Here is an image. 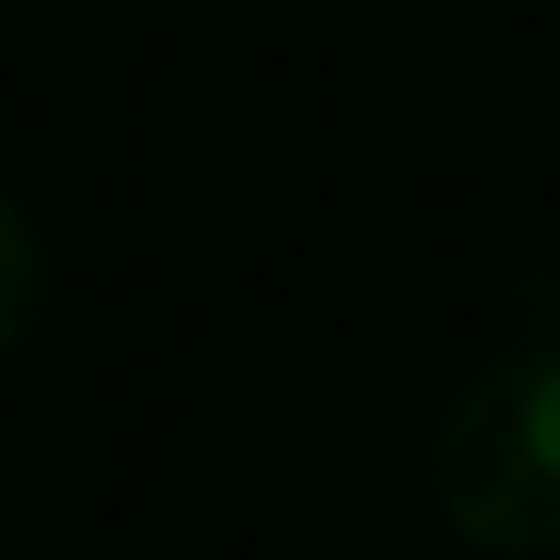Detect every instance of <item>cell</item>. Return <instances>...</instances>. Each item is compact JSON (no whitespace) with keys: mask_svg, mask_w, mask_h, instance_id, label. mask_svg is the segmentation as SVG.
Wrapping results in <instances>:
<instances>
[{"mask_svg":"<svg viewBox=\"0 0 560 560\" xmlns=\"http://www.w3.org/2000/svg\"><path fill=\"white\" fill-rule=\"evenodd\" d=\"M429 494L470 552L560 560V338H511L454 387L429 438Z\"/></svg>","mask_w":560,"mask_h":560,"instance_id":"6da1fadb","label":"cell"},{"mask_svg":"<svg viewBox=\"0 0 560 560\" xmlns=\"http://www.w3.org/2000/svg\"><path fill=\"white\" fill-rule=\"evenodd\" d=\"M50 314V247H42L34 214L0 190V354H18Z\"/></svg>","mask_w":560,"mask_h":560,"instance_id":"7a4b0ae2","label":"cell"}]
</instances>
